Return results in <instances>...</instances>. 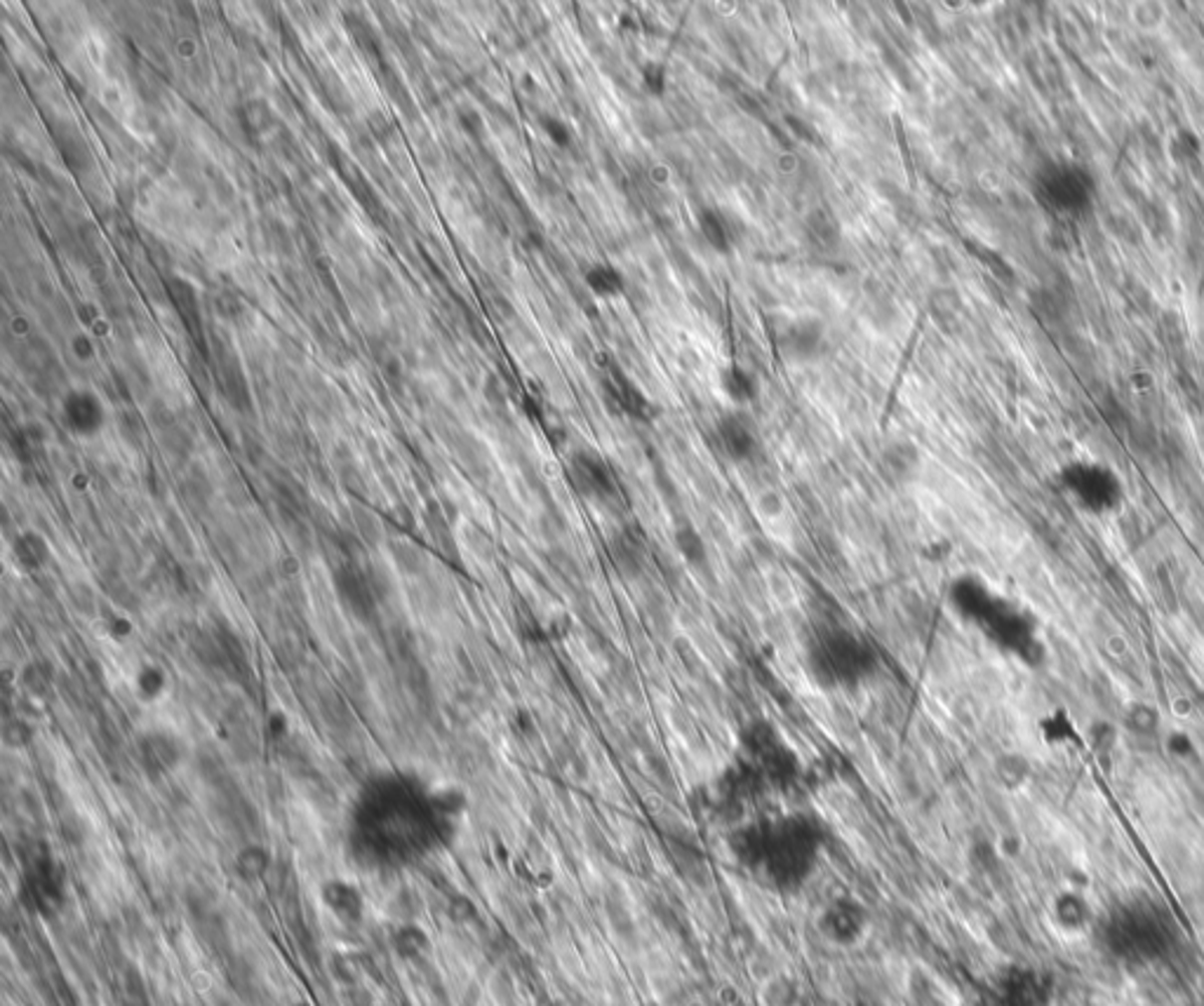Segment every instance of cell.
Instances as JSON below:
<instances>
[{
	"label": "cell",
	"mask_w": 1204,
	"mask_h": 1006,
	"mask_svg": "<svg viewBox=\"0 0 1204 1006\" xmlns=\"http://www.w3.org/2000/svg\"><path fill=\"white\" fill-rule=\"evenodd\" d=\"M676 546L683 557L692 564H702L705 560V543L702 534L695 527H690V524H683V527H678L676 531Z\"/></svg>",
	"instance_id": "603a6c76"
},
{
	"label": "cell",
	"mask_w": 1204,
	"mask_h": 1006,
	"mask_svg": "<svg viewBox=\"0 0 1204 1006\" xmlns=\"http://www.w3.org/2000/svg\"><path fill=\"white\" fill-rule=\"evenodd\" d=\"M715 440L720 452L734 464H746L757 452V435L741 412H729L717 421Z\"/></svg>",
	"instance_id": "52a82bcc"
},
{
	"label": "cell",
	"mask_w": 1204,
	"mask_h": 1006,
	"mask_svg": "<svg viewBox=\"0 0 1204 1006\" xmlns=\"http://www.w3.org/2000/svg\"><path fill=\"white\" fill-rule=\"evenodd\" d=\"M459 122H462V127L469 134H481L483 132V120L481 115L476 111H459Z\"/></svg>",
	"instance_id": "4dcf8cb0"
},
{
	"label": "cell",
	"mask_w": 1204,
	"mask_h": 1006,
	"mask_svg": "<svg viewBox=\"0 0 1204 1006\" xmlns=\"http://www.w3.org/2000/svg\"><path fill=\"white\" fill-rule=\"evenodd\" d=\"M807 673L826 690H857L880 668V654L864 633L843 623H821L805 642Z\"/></svg>",
	"instance_id": "7a4b0ae2"
},
{
	"label": "cell",
	"mask_w": 1204,
	"mask_h": 1006,
	"mask_svg": "<svg viewBox=\"0 0 1204 1006\" xmlns=\"http://www.w3.org/2000/svg\"><path fill=\"white\" fill-rule=\"evenodd\" d=\"M5 741H8L10 745H15V748H19V745H24L26 741H31L29 726H26L22 722V719H17V722L8 724V726H5Z\"/></svg>",
	"instance_id": "f1b7e54d"
},
{
	"label": "cell",
	"mask_w": 1204,
	"mask_h": 1006,
	"mask_svg": "<svg viewBox=\"0 0 1204 1006\" xmlns=\"http://www.w3.org/2000/svg\"><path fill=\"white\" fill-rule=\"evenodd\" d=\"M15 553L29 569L41 567V564L50 557V550H48V543H45V538L34 534V531H26V534L17 538Z\"/></svg>",
	"instance_id": "7402d4cb"
},
{
	"label": "cell",
	"mask_w": 1204,
	"mask_h": 1006,
	"mask_svg": "<svg viewBox=\"0 0 1204 1006\" xmlns=\"http://www.w3.org/2000/svg\"><path fill=\"white\" fill-rule=\"evenodd\" d=\"M167 292H170V299L174 302V306H177L181 317H184L189 324H198L200 306H198V297H196V290H193V285L181 281V278H170V281H167Z\"/></svg>",
	"instance_id": "e0dca14e"
},
{
	"label": "cell",
	"mask_w": 1204,
	"mask_h": 1006,
	"mask_svg": "<svg viewBox=\"0 0 1204 1006\" xmlns=\"http://www.w3.org/2000/svg\"><path fill=\"white\" fill-rule=\"evenodd\" d=\"M739 757L748 762L767 788H791L800 781L802 762L774 722L755 717L739 733Z\"/></svg>",
	"instance_id": "3957f363"
},
{
	"label": "cell",
	"mask_w": 1204,
	"mask_h": 1006,
	"mask_svg": "<svg viewBox=\"0 0 1204 1006\" xmlns=\"http://www.w3.org/2000/svg\"><path fill=\"white\" fill-rule=\"evenodd\" d=\"M353 517H355V524H358L360 536L365 538L367 543H379V538H381L379 520H374V515H370L365 508H355Z\"/></svg>",
	"instance_id": "4316f807"
},
{
	"label": "cell",
	"mask_w": 1204,
	"mask_h": 1006,
	"mask_svg": "<svg viewBox=\"0 0 1204 1006\" xmlns=\"http://www.w3.org/2000/svg\"><path fill=\"white\" fill-rule=\"evenodd\" d=\"M144 755L148 762H153L155 767L160 769H172L174 764L179 762L181 752L170 736H165V733H155L153 738H148Z\"/></svg>",
	"instance_id": "ffe728a7"
},
{
	"label": "cell",
	"mask_w": 1204,
	"mask_h": 1006,
	"mask_svg": "<svg viewBox=\"0 0 1204 1006\" xmlns=\"http://www.w3.org/2000/svg\"><path fill=\"white\" fill-rule=\"evenodd\" d=\"M917 466H920V454L910 443L897 440V443L887 445L880 457V471L890 480L892 485H903L910 478H915Z\"/></svg>",
	"instance_id": "4fadbf2b"
},
{
	"label": "cell",
	"mask_w": 1204,
	"mask_h": 1006,
	"mask_svg": "<svg viewBox=\"0 0 1204 1006\" xmlns=\"http://www.w3.org/2000/svg\"><path fill=\"white\" fill-rule=\"evenodd\" d=\"M271 866V856L264 847H245L236 859L238 875L243 880H259L267 875Z\"/></svg>",
	"instance_id": "44dd1931"
},
{
	"label": "cell",
	"mask_w": 1204,
	"mask_h": 1006,
	"mask_svg": "<svg viewBox=\"0 0 1204 1006\" xmlns=\"http://www.w3.org/2000/svg\"><path fill=\"white\" fill-rule=\"evenodd\" d=\"M720 388H722V393L739 407L750 405V402L757 398V393H760V386H757L755 376L741 365L722 367Z\"/></svg>",
	"instance_id": "5bb4252c"
},
{
	"label": "cell",
	"mask_w": 1204,
	"mask_h": 1006,
	"mask_svg": "<svg viewBox=\"0 0 1204 1006\" xmlns=\"http://www.w3.org/2000/svg\"><path fill=\"white\" fill-rule=\"evenodd\" d=\"M779 353L788 362H812L817 360L826 348V332L824 324L814 317H802V320L788 322L779 332Z\"/></svg>",
	"instance_id": "8992f818"
},
{
	"label": "cell",
	"mask_w": 1204,
	"mask_h": 1006,
	"mask_svg": "<svg viewBox=\"0 0 1204 1006\" xmlns=\"http://www.w3.org/2000/svg\"><path fill=\"white\" fill-rule=\"evenodd\" d=\"M541 127H543V132L548 134V139H551L555 146L565 148V146H569V141H572V129H569V125H565V122H562L560 118H553V115H543V118H541Z\"/></svg>",
	"instance_id": "484cf974"
},
{
	"label": "cell",
	"mask_w": 1204,
	"mask_h": 1006,
	"mask_svg": "<svg viewBox=\"0 0 1204 1006\" xmlns=\"http://www.w3.org/2000/svg\"><path fill=\"white\" fill-rule=\"evenodd\" d=\"M666 83H669V71H666L664 64L647 62L645 67H643V86H645L647 93L664 95Z\"/></svg>",
	"instance_id": "d4e9b609"
},
{
	"label": "cell",
	"mask_w": 1204,
	"mask_h": 1006,
	"mask_svg": "<svg viewBox=\"0 0 1204 1006\" xmlns=\"http://www.w3.org/2000/svg\"><path fill=\"white\" fill-rule=\"evenodd\" d=\"M569 480L581 497L593 502H610L617 495L612 466L595 452H577L569 459Z\"/></svg>",
	"instance_id": "5b68a950"
},
{
	"label": "cell",
	"mask_w": 1204,
	"mask_h": 1006,
	"mask_svg": "<svg viewBox=\"0 0 1204 1006\" xmlns=\"http://www.w3.org/2000/svg\"><path fill=\"white\" fill-rule=\"evenodd\" d=\"M610 560L624 579H638L647 569L650 548L638 529L624 527L610 541Z\"/></svg>",
	"instance_id": "ba28073f"
},
{
	"label": "cell",
	"mask_w": 1204,
	"mask_h": 1006,
	"mask_svg": "<svg viewBox=\"0 0 1204 1006\" xmlns=\"http://www.w3.org/2000/svg\"><path fill=\"white\" fill-rule=\"evenodd\" d=\"M320 899H322V904L327 905V910L332 912L339 921H344V924H358V921L362 919L365 904H362V894L358 892V887H353L351 882H344V880L325 882L320 889Z\"/></svg>",
	"instance_id": "30bf717a"
},
{
	"label": "cell",
	"mask_w": 1204,
	"mask_h": 1006,
	"mask_svg": "<svg viewBox=\"0 0 1204 1006\" xmlns=\"http://www.w3.org/2000/svg\"><path fill=\"white\" fill-rule=\"evenodd\" d=\"M699 231H702V236L705 238V243L710 245L715 252H720V255H727L731 250V233L729 226L724 222V217L720 212L715 210H702L699 212Z\"/></svg>",
	"instance_id": "9a60e30c"
},
{
	"label": "cell",
	"mask_w": 1204,
	"mask_h": 1006,
	"mask_svg": "<svg viewBox=\"0 0 1204 1006\" xmlns=\"http://www.w3.org/2000/svg\"><path fill=\"white\" fill-rule=\"evenodd\" d=\"M765 999L769 1006H795L798 990H795V985L788 981V978L779 976V978H774V981L767 983Z\"/></svg>",
	"instance_id": "cb8c5ba5"
},
{
	"label": "cell",
	"mask_w": 1204,
	"mask_h": 1006,
	"mask_svg": "<svg viewBox=\"0 0 1204 1006\" xmlns=\"http://www.w3.org/2000/svg\"><path fill=\"white\" fill-rule=\"evenodd\" d=\"M74 350H76V355H78V358L88 360L90 355H93V343H90L88 336L78 334L76 339H74Z\"/></svg>",
	"instance_id": "1f68e13d"
},
{
	"label": "cell",
	"mask_w": 1204,
	"mask_h": 1006,
	"mask_svg": "<svg viewBox=\"0 0 1204 1006\" xmlns=\"http://www.w3.org/2000/svg\"><path fill=\"white\" fill-rule=\"evenodd\" d=\"M64 421L78 435H95L103 426V407L97 395L76 391L64 400Z\"/></svg>",
	"instance_id": "8fae6325"
},
{
	"label": "cell",
	"mask_w": 1204,
	"mask_h": 1006,
	"mask_svg": "<svg viewBox=\"0 0 1204 1006\" xmlns=\"http://www.w3.org/2000/svg\"><path fill=\"white\" fill-rule=\"evenodd\" d=\"M605 386H607V391L612 393L614 402H617V407L626 414V417H631L636 421L652 419V402L647 400V395L640 391V388L633 384V381L628 379L624 372L612 369L610 376H607Z\"/></svg>",
	"instance_id": "7c38bea8"
},
{
	"label": "cell",
	"mask_w": 1204,
	"mask_h": 1006,
	"mask_svg": "<svg viewBox=\"0 0 1204 1006\" xmlns=\"http://www.w3.org/2000/svg\"><path fill=\"white\" fill-rule=\"evenodd\" d=\"M74 600H76V605H78V609H81V612L90 614V612H93V609H95V607H93L95 595H93V590H90V588L86 586V583H78V586H76V593H74Z\"/></svg>",
	"instance_id": "f546056e"
},
{
	"label": "cell",
	"mask_w": 1204,
	"mask_h": 1006,
	"mask_svg": "<svg viewBox=\"0 0 1204 1006\" xmlns=\"http://www.w3.org/2000/svg\"><path fill=\"white\" fill-rule=\"evenodd\" d=\"M393 555H396L398 564L405 572H419V569L424 567V555L419 553L417 546H410V543H398V546L393 548Z\"/></svg>",
	"instance_id": "83f0119b"
},
{
	"label": "cell",
	"mask_w": 1204,
	"mask_h": 1006,
	"mask_svg": "<svg viewBox=\"0 0 1204 1006\" xmlns=\"http://www.w3.org/2000/svg\"><path fill=\"white\" fill-rule=\"evenodd\" d=\"M1007 1006H1050L1052 988L1035 969H1012L1002 983Z\"/></svg>",
	"instance_id": "9c48e42d"
},
{
	"label": "cell",
	"mask_w": 1204,
	"mask_h": 1006,
	"mask_svg": "<svg viewBox=\"0 0 1204 1006\" xmlns=\"http://www.w3.org/2000/svg\"><path fill=\"white\" fill-rule=\"evenodd\" d=\"M871 924V910L854 896H835L817 914L819 936L840 950H852L864 943Z\"/></svg>",
	"instance_id": "277c9868"
},
{
	"label": "cell",
	"mask_w": 1204,
	"mask_h": 1006,
	"mask_svg": "<svg viewBox=\"0 0 1204 1006\" xmlns=\"http://www.w3.org/2000/svg\"><path fill=\"white\" fill-rule=\"evenodd\" d=\"M584 281L586 288L591 290L595 297H619L621 292H624V276H621L614 266L607 264L591 266V269L586 271Z\"/></svg>",
	"instance_id": "2e32d148"
},
{
	"label": "cell",
	"mask_w": 1204,
	"mask_h": 1006,
	"mask_svg": "<svg viewBox=\"0 0 1204 1006\" xmlns=\"http://www.w3.org/2000/svg\"><path fill=\"white\" fill-rule=\"evenodd\" d=\"M734 859L779 892H793L812 878L824 852V828L805 811L779 819H748L731 828Z\"/></svg>",
	"instance_id": "6da1fadb"
},
{
	"label": "cell",
	"mask_w": 1204,
	"mask_h": 1006,
	"mask_svg": "<svg viewBox=\"0 0 1204 1006\" xmlns=\"http://www.w3.org/2000/svg\"><path fill=\"white\" fill-rule=\"evenodd\" d=\"M393 945L398 947V952L403 957H419L429 952L431 940L426 936V931L419 929L417 924H405L400 926L396 936H393Z\"/></svg>",
	"instance_id": "d6986e66"
},
{
	"label": "cell",
	"mask_w": 1204,
	"mask_h": 1006,
	"mask_svg": "<svg viewBox=\"0 0 1204 1006\" xmlns=\"http://www.w3.org/2000/svg\"><path fill=\"white\" fill-rule=\"evenodd\" d=\"M807 229H809V236L817 240L819 245H824V248H833V245L840 240L838 219H835L833 214L826 210H814L812 214H809Z\"/></svg>",
	"instance_id": "ac0fdd59"
}]
</instances>
